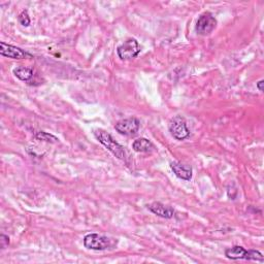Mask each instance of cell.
<instances>
[{
	"mask_svg": "<svg viewBox=\"0 0 264 264\" xmlns=\"http://www.w3.org/2000/svg\"><path fill=\"white\" fill-rule=\"evenodd\" d=\"M35 138H37V140L39 141H45V142H51V143H56L58 140L57 137H55L54 135L50 134V133H47V132H44V131H39L35 134Z\"/></svg>",
	"mask_w": 264,
	"mask_h": 264,
	"instance_id": "13",
	"label": "cell"
},
{
	"mask_svg": "<svg viewBox=\"0 0 264 264\" xmlns=\"http://www.w3.org/2000/svg\"><path fill=\"white\" fill-rule=\"evenodd\" d=\"M94 135L99 141L100 144H102L110 153L121 159L124 160L125 157H126V153H125L124 147H122L118 142L114 140V137L110 135L108 132L102 129H95L94 130Z\"/></svg>",
	"mask_w": 264,
	"mask_h": 264,
	"instance_id": "1",
	"label": "cell"
},
{
	"mask_svg": "<svg viewBox=\"0 0 264 264\" xmlns=\"http://www.w3.org/2000/svg\"><path fill=\"white\" fill-rule=\"evenodd\" d=\"M84 246L89 250H94V251H103V250L112 248L114 243L110 239L105 238V236L90 233L84 238Z\"/></svg>",
	"mask_w": 264,
	"mask_h": 264,
	"instance_id": "3",
	"label": "cell"
},
{
	"mask_svg": "<svg viewBox=\"0 0 264 264\" xmlns=\"http://www.w3.org/2000/svg\"><path fill=\"white\" fill-rule=\"evenodd\" d=\"M132 148L137 153H149L154 150V145L147 138H137L134 141Z\"/></svg>",
	"mask_w": 264,
	"mask_h": 264,
	"instance_id": "11",
	"label": "cell"
},
{
	"mask_svg": "<svg viewBox=\"0 0 264 264\" xmlns=\"http://www.w3.org/2000/svg\"><path fill=\"white\" fill-rule=\"evenodd\" d=\"M8 244H9L8 236L1 234V236H0V247H1V249H5L8 246Z\"/></svg>",
	"mask_w": 264,
	"mask_h": 264,
	"instance_id": "15",
	"label": "cell"
},
{
	"mask_svg": "<svg viewBox=\"0 0 264 264\" xmlns=\"http://www.w3.org/2000/svg\"><path fill=\"white\" fill-rule=\"evenodd\" d=\"M257 88L259 89V91H263V81H259L258 83H257Z\"/></svg>",
	"mask_w": 264,
	"mask_h": 264,
	"instance_id": "16",
	"label": "cell"
},
{
	"mask_svg": "<svg viewBox=\"0 0 264 264\" xmlns=\"http://www.w3.org/2000/svg\"><path fill=\"white\" fill-rule=\"evenodd\" d=\"M171 168L178 178L184 180H190L192 178V168L190 165L175 161L171 163Z\"/></svg>",
	"mask_w": 264,
	"mask_h": 264,
	"instance_id": "9",
	"label": "cell"
},
{
	"mask_svg": "<svg viewBox=\"0 0 264 264\" xmlns=\"http://www.w3.org/2000/svg\"><path fill=\"white\" fill-rule=\"evenodd\" d=\"M18 20H19L20 24L23 26H29V24H30V18H29L28 12H27L26 10H24L20 13L19 17H18Z\"/></svg>",
	"mask_w": 264,
	"mask_h": 264,
	"instance_id": "14",
	"label": "cell"
},
{
	"mask_svg": "<svg viewBox=\"0 0 264 264\" xmlns=\"http://www.w3.org/2000/svg\"><path fill=\"white\" fill-rule=\"evenodd\" d=\"M217 26V20L211 12H204L198 18L196 23V32L199 35L211 34Z\"/></svg>",
	"mask_w": 264,
	"mask_h": 264,
	"instance_id": "5",
	"label": "cell"
},
{
	"mask_svg": "<svg viewBox=\"0 0 264 264\" xmlns=\"http://www.w3.org/2000/svg\"><path fill=\"white\" fill-rule=\"evenodd\" d=\"M225 256L232 260L246 259L263 262V255L259 251H256V250H249V251H247L246 249L241 246H234L227 249L225 251Z\"/></svg>",
	"mask_w": 264,
	"mask_h": 264,
	"instance_id": "2",
	"label": "cell"
},
{
	"mask_svg": "<svg viewBox=\"0 0 264 264\" xmlns=\"http://www.w3.org/2000/svg\"><path fill=\"white\" fill-rule=\"evenodd\" d=\"M13 75H15L19 80L21 81H29L33 77V71L31 68L19 66L13 69Z\"/></svg>",
	"mask_w": 264,
	"mask_h": 264,
	"instance_id": "12",
	"label": "cell"
},
{
	"mask_svg": "<svg viewBox=\"0 0 264 264\" xmlns=\"http://www.w3.org/2000/svg\"><path fill=\"white\" fill-rule=\"evenodd\" d=\"M172 135L177 141H184L190 135V130L187 127L186 121L182 117H175L169 125Z\"/></svg>",
	"mask_w": 264,
	"mask_h": 264,
	"instance_id": "6",
	"label": "cell"
},
{
	"mask_svg": "<svg viewBox=\"0 0 264 264\" xmlns=\"http://www.w3.org/2000/svg\"><path fill=\"white\" fill-rule=\"evenodd\" d=\"M141 123L138 121V119L132 117L128 119H124L119 121L115 125V129L123 135H134L137 133L138 129H140Z\"/></svg>",
	"mask_w": 264,
	"mask_h": 264,
	"instance_id": "7",
	"label": "cell"
},
{
	"mask_svg": "<svg viewBox=\"0 0 264 264\" xmlns=\"http://www.w3.org/2000/svg\"><path fill=\"white\" fill-rule=\"evenodd\" d=\"M118 56L122 60H131L138 56L141 53V47L138 45L137 40L134 38H129L125 40L124 43L117 49Z\"/></svg>",
	"mask_w": 264,
	"mask_h": 264,
	"instance_id": "4",
	"label": "cell"
},
{
	"mask_svg": "<svg viewBox=\"0 0 264 264\" xmlns=\"http://www.w3.org/2000/svg\"><path fill=\"white\" fill-rule=\"evenodd\" d=\"M0 54L4 57L11 59H25L26 57H30V55L23 51L22 49L11 45H7L3 43V41L0 43Z\"/></svg>",
	"mask_w": 264,
	"mask_h": 264,
	"instance_id": "8",
	"label": "cell"
},
{
	"mask_svg": "<svg viewBox=\"0 0 264 264\" xmlns=\"http://www.w3.org/2000/svg\"><path fill=\"white\" fill-rule=\"evenodd\" d=\"M149 210L153 213L155 214L161 218H165V219H171L174 217V210L170 206H166L160 202H154V203H151L149 205H147Z\"/></svg>",
	"mask_w": 264,
	"mask_h": 264,
	"instance_id": "10",
	"label": "cell"
}]
</instances>
